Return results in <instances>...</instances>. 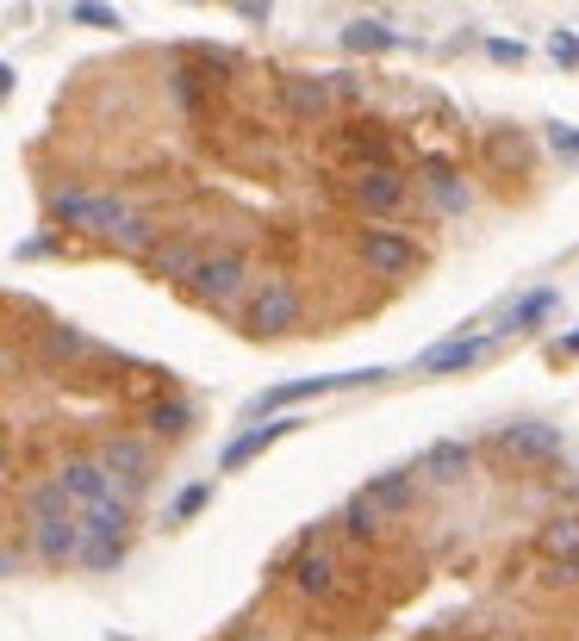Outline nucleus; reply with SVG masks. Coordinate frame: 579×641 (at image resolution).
Wrapping results in <instances>:
<instances>
[{
    "label": "nucleus",
    "instance_id": "1",
    "mask_svg": "<svg viewBox=\"0 0 579 641\" xmlns=\"http://www.w3.org/2000/svg\"><path fill=\"white\" fill-rule=\"evenodd\" d=\"M237 318H243V336H256V343L287 336V331H299V318H306V293H299L293 274H262V281L243 293Z\"/></svg>",
    "mask_w": 579,
    "mask_h": 641
},
{
    "label": "nucleus",
    "instance_id": "2",
    "mask_svg": "<svg viewBox=\"0 0 579 641\" xmlns=\"http://www.w3.org/2000/svg\"><path fill=\"white\" fill-rule=\"evenodd\" d=\"M125 554H132V499H106V505L81 511V566L113 573Z\"/></svg>",
    "mask_w": 579,
    "mask_h": 641
},
{
    "label": "nucleus",
    "instance_id": "3",
    "mask_svg": "<svg viewBox=\"0 0 579 641\" xmlns=\"http://www.w3.org/2000/svg\"><path fill=\"white\" fill-rule=\"evenodd\" d=\"M393 368H349V374H306V380H281V387L256 392L250 417H274V411H293L306 399H325V392H362V387H386Z\"/></svg>",
    "mask_w": 579,
    "mask_h": 641
},
{
    "label": "nucleus",
    "instance_id": "4",
    "mask_svg": "<svg viewBox=\"0 0 579 641\" xmlns=\"http://www.w3.org/2000/svg\"><path fill=\"white\" fill-rule=\"evenodd\" d=\"M132 218V206L118 194H94V187H57L50 194V225L69 237H113Z\"/></svg>",
    "mask_w": 579,
    "mask_h": 641
},
{
    "label": "nucleus",
    "instance_id": "5",
    "mask_svg": "<svg viewBox=\"0 0 579 641\" xmlns=\"http://www.w3.org/2000/svg\"><path fill=\"white\" fill-rule=\"evenodd\" d=\"M250 287H256L250 281V255L243 250H206V262H200L193 281H188V299L193 306H206V311H237Z\"/></svg>",
    "mask_w": 579,
    "mask_h": 641
},
{
    "label": "nucleus",
    "instance_id": "6",
    "mask_svg": "<svg viewBox=\"0 0 579 641\" xmlns=\"http://www.w3.org/2000/svg\"><path fill=\"white\" fill-rule=\"evenodd\" d=\"M504 343H511V336H504L499 324H492V331H480V318H474V324H462V331H449L443 343H430V350L418 355V374H430V380L467 374V368H480V362H492Z\"/></svg>",
    "mask_w": 579,
    "mask_h": 641
},
{
    "label": "nucleus",
    "instance_id": "7",
    "mask_svg": "<svg viewBox=\"0 0 579 641\" xmlns=\"http://www.w3.org/2000/svg\"><path fill=\"white\" fill-rule=\"evenodd\" d=\"M355 262H362L367 274H381V281H418V268H424V243L406 237L399 225H362V237H355Z\"/></svg>",
    "mask_w": 579,
    "mask_h": 641
},
{
    "label": "nucleus",
    "instance_id": "8",
    "mask_svg": "<svg viewBox=\"0 0 579 641\" xmlns=\"http://www.w3.org/2000/svg\"><path fill=\"white\" fill-rule=\"evenodd\" d=\"M281 580L293 585V598L330 604L337 592H343V554H337L330 542H306V548H293V561L281 566Z\"/></svg>",
    "mask_w": 579,
    "mask_h": 641
},
{
    "label": "nucleus",
    "instance_id": "9",
    "mask_svg": "<svg viewBox=\"0 0 579 641\" xmlns=\"http://www.w3.org/2000/svg\"><path fill=\"white\" fill-rule=\"evenodd\" d=\"M100 467L113 473V487L137 505V499L150 492V480H156V448H150V436H132V430L106 436V443H100Z\"/></svg>",
    "mask_w": 579,
    "mask_h": 641
},
{
    "label": "nucleus",
    "instance_id": "10",
    "mask_svg": "<svg viewBox=\"0 0 579 641\" xmlns=\"http://www.w3.org/2000/svg\"><path fill=\"white\" fill-rule=\"evenodd\" d=\"M349 206L367 218V225H393V218L411 206V181L399 169H355L349 181Z\"/></svg>",
    "mask_w": 579,
    "mask_h": 641
},
{
    "label": "nucleus",
    "instance_id": "11",
    "mask_svg": "<svg viewBox=\"0 0 579 641\" xmlns=\"http://www.w3.org/2000/svg\"><path fill=\"white\" fill-rule=\"evenodd\" d=\"M274 106H281V118H293V125H325V118L337 113V88H330V76L293 69V76L274 81Z\"/></svg>",
    "mask_w": 579,
    "mask_h": 641
},
{
    "label": "nucleus",
    "instance_id": "12",
    "mask_svg": "<svg viewBox=\"0 0 579 641\" xmlns=\"http://www.w3.org/2000/svg\"><path fill=\"white\" fill-rule=\"evenodd\" d=\"M492 448H499L504 461H555L560 455V424H548V417H511V424L492 430Z\"/></svg>",
    "mask_w": 579,
    "mask_h": 641
},
{
    "label": "nucleus",
    "instance_id": "13",
    "mask_svg": "<svg viewBox=\"0 0 579 641\" xmlns=\"http://www.w3.org/2000/svg\"><path fill=\"white\" fill-rule=\"evenodd\" d=\"M411 467H418V480H424V487L455 492V487H467V480H474L480 455H474V443H462V436H443V443H430Z\"/></svg>",
    "mask_w": 579,
    "mask_h": 641
},
{
    "label": "nucleus",
    "instance_id": "14",
    "mask_svg": "<svg viewBox=\"0 0 579 641\" xmlns=\"http://www.w3.org/2000/svg\"><path fill=\"white\" fill-rule=\"evenodd\" d=\"M480 162L492 175H530L536 169V144L523 125H486L480 131Z\"/></svg>",
    "mask_w": 579,
    "mask_h": 641
},
{
    "label": "nucleus",
    "instance_id": "15",
    "mask_svg": "<svg viewBox=\"0 0 579 641\" xmlns=\"http://www.w3.org/2000/svg\"><path fill=\"white\" fill-rule=\"evenodd\" d=\"M293 430H306V417H287V411H281V417H256V424L243 430V436H231V443H225L218 467H225V473H243V467H250L256 455H269V448L281 443V436H293Z\"/></svg>",
    "mask_w": 579,
    "mask_h": 641
},
{
    "label": "nucleus",
    "instance_id": "16",
    "mask_svg": "<svg viewBox=\"0 0 579 641\" xmlns=\"http://www.w3.org/2000/svg\"><path fill=\"white\" fill-rule=\"evenodd\" d=\"M57 480H63V492L76 499V511L106 505V499H125V492L113 487V473L100 467V455H69V461L57 467Z\"/></svg>",
    "mask_w": 579,
    "mask_h": 641
},
{
    "label": "nucleus",
    "instance_id": "17",
    "mask_svg": "<svg viewBox=\"0 0 579 641\" xmlns=\"http://www.w3.org/2000/svg\"><path fill=\"white\" fill-rule=\"evenodd\" d=\"M32 554H38L44 566H76L81 561V511L32 524Z\"/></svg>",
    "mask_w": 579,
    "mask_h": 641
},
{
    "label": "nucleus",
    "instance_id": "18",
    "mask_svg": "<svg viewBox=\"0 0 579 641\" xmlns=\"http://www.w3.org/2000/svg\"><path fill=\"white\" fill-rule=\"evenodd\" d=\"M337 150H343V162H355V169H399V144H393V131L367 125V118L349 125Z\"/></svg>",
    "mask_w": 579,
    "mask_h": 641
},
{
    "label": "nucleus",
    "instance_id": "19",
    "mask_svg": "<svg viewBox=\"0 0 579 641\" xmlns=\"http://www.w3.org/2000/svg\"><path fill=\"white\" fill-rule=\"evenodd\" d=\"M424 199H430V213H443V218H462L467 206H474V187H467V175L455 169V162H424Z\"/></svg>",
    "mask_w": 579,
    "mask_h": 641
},
{
    "label": "nucleus",
    "instance_id": "20",
    "mask_svg": "<svg viewBox=\"0 0 579 641\" xmlns=\"http://www.w3.org/2000/svg\"><path fill=\"white\" fill-rule=\"evenodd\" d=\"M362 492L386 511V517H406L411 499H418V467H386V473H374Z\"/></svg>",
    "mask_w": 579,
    "mask_h": 641
},
{
    "label": "nucleus",
    "instance_id": "21",
    "mask_svg": "<svg viewBox=\"0 0 579 641\" xmlns=\"http://www.w3.org/2000/svg\"><path fill=\"white\" fill-rule=\"evenodd\" d=\"M144 430H150V443H181V436H193V405L181 392H162L144 411Z\"/></svg>",
    "mask_w": 579,
    "mask_h": 641
},
{
    "label": "nucleus",
    "instance_id": "22",
    "mask_svg": "<svg viewBox=\"0 0 579 641\" xmlns=\"http://www.w3.org/2000/svg\"><path fill=\"white\" fill-rule=\"evenodd\" d=\"M337 524H343V536L355 548H374L386 536V524H393V517H386L381 505H374V499H367V492H355V499H349L343 511H337Z\"/></svg>",
    "mask_w": 579,
    "mask_h": 641
},
{
    "label": "nucleus",
    "instance_id": "23",
    "mask_svg": "<svg viewBox=\"0 0 579 641\" xmlns=\"http://www.w3.org/2000/svg\"><path fill=\"white\" fill-rule=\"evenodd\" d=\"M200 262H206V250H200L193 237H169V243H156V255H150L156 281H174V287H188Z\"/></svg>",
    "mask_w": 579,
    "mask_h": 641
},
{
    "label": "nucleus",
    "instance_id": "24",
    "mask_svg": "<svg viewBox=\"0 0 579 641\" xmlns=\"http://www.w3.org/2000/svg\"><path fill=\"white\" fill-rule=\"evenodd\" d=\"M555 306H560V293H555V287H536V293H523V299H511V311H504V318H499V331H504V336L542 331V324L555 318Z\"/></svg>",
    "mask_w": 579,
    "mask_h": 641
},
{
    "label": "nucleus",
    "instance_id": "25",
    "mask_svg": "<svg viewBox=\"0 0 579 641\" xmlns=\"http://www.w3.org/2000/svg\"><path fill=\"white\" fill-rule=\"evenodd\" d=\"M536 554L542 561H579V511H560L536 529Z\"/></svg>",
    "mask_w": 579,
    "mask_h": 641
},
{
    "label": "nucleus",
    "instance_id": "26",
    "mask_svg": "<svg viewBox=\"0 0 579 641\" xmlns=\"http://www.w3.org/2000/svg\"><path fill=\"white\" fill-rule=\"evenodd\" d=\"M106 243H113L118 255H144V262H150V255H156V243H162V225H156L150 213H132V218H125V225H118L113 237H106Z\"/></svg>",
    "mask_w": 579,
    "mask_h": 641
},
{
    "label": "nucleus",
    "instance_id": "27",
    "mask_svg": "<svg viewBox=\"0 0 579 641\" xmlns=\"http://www.w3.org/2000/svg\"><path fill=\"white\" fill-rule=\"evenodd\" d=\"M393 44H399V32L381 25V20H349L343 25V50L349 57H381V50H393Z\"/></svg>",
    "mask_w": 579,
    "mask_h": 641
},
{
    "label": "nucleus",
    "instance_id": "28",
    "mask_svg": "<svg viewBox=\"0 0 579 641\" xmlns=\"http://www.w3.org/2000/svg\"><path fill=\"white\" fill-rule=\"evenodd\" d=\"M69 511H76V499L63 492L57 473L38 480V487H25V517H32V524H44V517H69Z\"/></svg>",
    "mask_w": 579,
    "mask_h": 641
},
{
    "label": "nucleus",
    "instance_id": "29",
    "mask_svg": "<svg viewBox=\"0 0 579 641\" xmlns=\"http://www.w3.org/2000/svg\"><path fill=\"white\" fill-rule=\"evenodd\" d=\"M38 350H44V362H76V355H88V350H94V336L81 331V324H50Z\"/></svg>",
    "mask_w": 579,
    "mask_h": 641
},
{
    "label": "nucleus",
    "instance_id": "30",
    "mask_svg": "<svg viewBox=\"0 0 579 641\" xmlns=\"http://www.w3.org/2000/svg\"><path fill=\"white\" fill-rule=\"evenodd\" d=\"M69 20L88 25V32H118V25H125L113 7H106V0H76V7H69Z\"/></svg>",
    "mask_w": 579,
    "mask_h": 641
},
{
    "label": "nucleus",
    "instance_id": "31",
    "mask_svg": "<svg viewBox=\"0 0 579 641\" xmlns=\"http://www.w3.org/2000/svg\"><path fill=\"white\" fill-rule=\"evenodd\" d=\"M213 505V487H181L169 505V524H188V517H200V511Z\"/></svg>",
    "mask_w": 579,
    "mask_h": 641
},
{
    "label": "nucleus",
    "instance_id": "32",
    "mask_svg": "<svg viewBox=\"0 0 579 641\" xmlns=\"http://www.w3.org/2000/svg\"><path fill=\"white\" fill-rule=\"evenodd\" d=\"M169 88H174V106H181V113H200V76H193V69H174V81H169Z\"/></svg>",
    "mask_w": 579,
    "mask_h": 641
},
{
    "label": "nucleus",
    "instance_id": "33",
    "mask_svg": "<svg viewBox=\"0 0 579 641\" xmlns=\"http://www.w3.org/2000/svg\"><path fill=\"white\" fill-rule=\"evenodd\" d=\"M548 57H555L560 69H579V32H555V38H548Z\"/></svg>",
    "mask_w": 579,
    "mask_h": 641
},
{
    "label": "nucleus",
    "instance_id": "34",
    "mask_svg": "<svg viewBox=\"0 0 579 641\" xmlns=\"http://www.w3.org/2000/svg\"><path fill=\"white\" fill-rule=\"evenodd\" d=\"M548 144H555V156L579 162V131H574V125H560V118H548Z\"/></svg>",
    "mask_w": 579,
    "mask_h": 641
},
{
    "label": "nucleus",
    "instance_id": "35",
    "mask_svg": "<svg viewBox=\"0 0 579 641\" xmlns=\"http://www.w3.org/2000/svg\"><path fill=\"white\" fill-rule=\"evenodd\" d=\"M486 57L504 62V69H518V62H530V50H523V44H511V38H492V44H486Z\"/></svg>",
    "mask_w": 579,
    "mask_h": 641
},
{
    "label": "nucleus",
    "instance_id": "36",
    "mask_svg": "<svg viewBox=\"0 0 579 641\" xmlns=\"http://www.w3.org/2000/svg\"><path fill=\"white\" fill-rule=\"evenodd\" d=\"M548 585H579V561H548Z\"/></svg>",
    "mask_w": 579,
    "mask_h": 641
},
{
    "label": "nucleus",
    "instance_id": "37",
    "mask_svg": "<svg viewBox=\"0 0 579 641\" xmlns=\"http://www.w3.org/2000/svg\"><path fill=\"white\" fill-rule=\"evenodd\" d=\"M13 94V69H7V62H0V100Z\"/></svg>",
    "mask_w": 579,
    "mask_h": 641
},
{
    "label": "nucleus",
    "instance_id": "38",
    "mask_svg": "<svg viewBox=\"0 0 579 641\" xmlns=\"http://www.w3.org/2000/svg\"><path fill=\"white\" fill-rule=\"evenodd\" d=\"M13 566H20V554H0V580H7V573H13Z\"/></svg>",
    "mask_w": 579,
    "mask_h": 641
},
{
    "label": "nucleus",
    "instance_id": "39",
    "mask_svg": "<svg viewBox=\"0 0 579 641\" xmlns=\"http://www.w3.org/2000/svg\"><path fill=\"white\" fill-rule=\"evenodd\" d=\"M567 355H579V331H574V336H567Z\"/></svg>",
    "mask_w": 579,
    "mask_h": 641
},
{
    "label": "nucleus",
    "instance_id": "40",
    "mask_svg": "<svg viewBox=\"0 0 579 641\" xmlns=\"http://www.w3.org/2000/svg\"><path fill=\"white\" fill-rule=\"evenodd\" d=\"M0 473H7V443H0Z\"/></svg>",
    "mask_w": 579,
    "mask_h": 641
}]
</instances>
